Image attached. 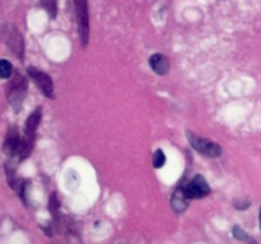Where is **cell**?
<instances>
[{
  "mask_svg": "<svg viewBox=\"0 0 261 244\" xmlns=\"http://www.w3.org/2000/svg\"><path fill=\"white\" fill-rule=\"evenodd\" d=\"M186 136H188L189 142H190L191 146L199 151L200 154L205 155L209 158H218L222 155V147L219 146L216 142L211 141V140L205 139V137L198 136L195 132L188 131L186 132Z\"/></svg>",
  "mask_w": 261,
  "mask_h": 244,
  "instance_id": "6da1fadb",
  "label": "cell"
},
{
  "mask_svg": "<svg viewBox=\"0 0 261 244\" xmlns=\"http://www.w3.org/2000/svg\"><path fill=\"white\" fill-rule=\"evenodd\" d=\"M74 7H75L79 38H81V42L83 43V46H87L89 40L88 2L87 0H74Z\"/></svg>",
  "mask_w": 261,
  "mask_h": 244,
  "instance_id": "7a4b0ae2",
  "label": "cell"
},
{
  "mask_svg": "<svg viewBox=\"0 0 261 244\" xmlns=\"http://www.w3.org/2000/svg\"><path fill=\"white\" fill-rule=\"evenodd\" d=\"M25 90H27V83H25V79L23 76L17 75L10 81L9 88H8V99H9L10 104L15 111L22 104L25 97Z\"/></svg>",
  "mask_w": 261,
  "mask_h": 244,
  "instance_id": "3957f363",
  "label": "cell"
},
{
  "mask_svg": "<svg viewBox=\"0 0 261 244\" xmlns=\"http://www.w3.org/2000/svg\"><path fill=\"white\" fill-rule=\"evenodd\" d=\"M185 192L190 200H199L206 197L211 193V187L203 175L198 174L185 186Z\"/></svg>",
  "mask_w": 261,
  "mask_h": 244,
  "instance_id": "277c9868",
  "label": "cell"
},
{
  "mask_svg": "<svg viewBox=\"0 0 261 244\" xmlns=\"http://www.w3.org/2000/svg\"><path fill=\"white\" fill-rule=\"evenodd\" d=\"M28 74H30L31 78L35 80V83L37 84L38 88L41 89V92L43 93V96H46L47 98H54V84H53V79L47 75L43 71L38 70L36 68H28L27 69Z\"/></svg>",
  "mask_w": 261,
  "mask_h": 244,
  "instance_id": "5b68a950",
  "label": "cell"
},
{
  "mask_svg": "<svg viewBox=\"0 0 261 244\" xmlns=\"http://www.w3.org/2000/svg\"><path fill=\"white\" fill-rule=\"evenodd\" d=\"M4 33L5 43L8 45V47H9L18 57H22L23 51H24V45H23L22 36L18 32L17 28L13 27V25H7Z\"/></svg>",
  "mask_w": 261,
  "mask_h": 244,
  "instance_id": "8992f818",
  "label": "cell"
},
{
  "mask_svg": "<svg viewBox=\"0 0 261 244\" xmlns=\"http://www.w3.org/2000/svg\"><path fill=\"white\" fill-rule=\"evenodd\" d=\"M20 146H22V139L19 137L17 129L12 127V129H9L7 137H5L4 152L7 155H9V157L19 155Z\"/></svg>",
  "mask_w": 261,
  "mask_h": 244,
  "instance_id": "52a82bcc",
  "label": "cell"
},
{
  "mask_svg": "<svg viewBox=\"0 0 261 244\" xmlns=\"http://www.w3.org/2000/svg\"><path fill=\"white\" fill-rule=\"evenodd\" d=\"M190 198L186 195L185 188L180 187L173 192L172 198H171V206H172L173 211L176 214H181L188 208L189 203H190Z\"/></svg>",
  "mask_w": 261,
  "mask_h": 244,
  "instance_id": "ba28073f",
  "label": "cell"
},
{
  "mask_svg": "<svg viewBox=\"0 0 261 244\" xmlns=\"http://www.w3.org/2000/svg\"><path fill=\"white\" fill-rule=\"evenodd\" d=\"M149 65L158 75H166L170 71V61L162 53H154L149 57Z\"/></svg>",
  "mask_w": 261,
  "mask_h": 244,
  "instance_id": "9c48e42d",
  "label": "cell"
},
{
  "mask_svg": "<svg viewBox=\"0 0 261 244\" xmlns=\"http://www.w3.org/2000/svg\"><path fill=\"white\" fill-rule=\"evenodd\" d=\"M232 234H233L234 238L239 239L240 241H244V243L246 244H257L256 239L252 238L250 234H247L246 231H245L244 229L240 228L239 225L233 226V229H232Z\"/></svg>",
  "mask_w": 261,
  "mask_h": 244,
  "instance_id": "30bf717a",
  "label": "cell"
},
{
  "mask_svg": "<svg viewBox=\"0 0 261 244\" xmlns=\"http://www.w3.org/2000/svg\"><path fill=\"white\" fill-rule=\"evenodd\" d=\"M13 74V66L8 60H0V78L8 79Z\"/></svg>",
  "mask_w": 261,
  "mask_h": 244,
  "instance_id": "8fae6325",
  "label": "cell"
},
{
  "mask_svg": "<svg viewBox=\"0 0 261 244\" xmlns=\"http://www.w3.org/2000/svg\"><path fill=\"white\" fill-rule=\"evenodd\" d=\"M166 160H167V158H166V154L163 152L162 149H157L154 151V154H153V165H154V168H162L165 167L166 164Z\"/></svg>",
  "mask_w": 261,
  "mask_h": 244,
  "instance_id": "7c38bea8",
  "label": "cell"
},
{
  "mask_svg": "<svg viewBox=\"0 0 261 244\" xmlns=\"http://www.w3.org/2000/svg\"><path fill=\"white\" fill-rule=\"evenodd\" d=\"M42 7L47 10L48 14L53 18L56 17V12H58V0H41Z\"/></svg>",
  "mask_w": 261,
  "mask_h": 244,
  "instance_id": "4fadbf2b",
  "label": "cell"
},
{
  "mask_svg": "<svg viewBox=\"0 0 261 244\" xmlns=\"http://www.w3.org/2000/svg\"><path fill=\"white\" fill-rule=\"evenodd\" d=\"M259 219H260V229H261V208H260V216H259Z\"/></svg>",
  "mask_w": 261,
  "mask_h": 244,
  "instance_id": "5bb4252c",
  "label": "cell"
}]
</instances>
